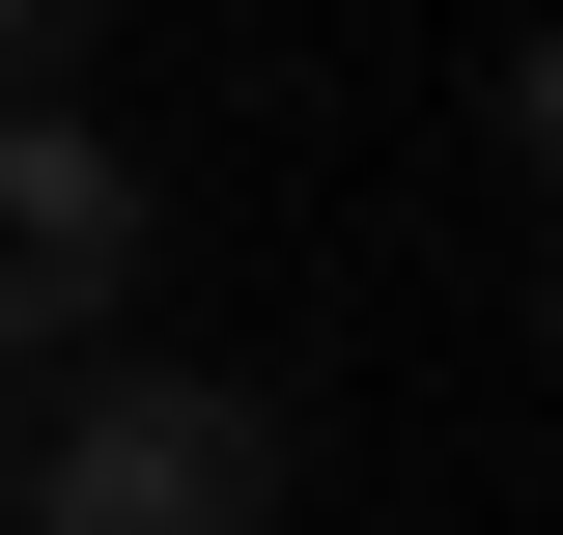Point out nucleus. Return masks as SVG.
I'll list each match as a JSON object with an SVG mask.
<instances>
[{"instance_id":"1","label":"nucleus","mask_w":563,"mask_h":535,"mask_svg":"<svg viewBox=\"0 0 563 535\" xmlns=\"http://www.w3.org/2000/svg\"><path fill=\"white\" fill-rule=\"evenodd\" d=\"M0 535H282V395L254 367H113V395L29 423Z\"/></svg>"},{"instance_id":"2","label":"nucleus","mask_w":563,"mask_h":535,"mask_svg":"<svg viewBox=\"0 0 563 535\" xmlns=\"http://www.w3.org/2000/svg\"><path fill=\"white\" fill-rule=\"evenodd\" d=\"M141 254H169L141 141H113V113H0V310H29V367H57V395H113V310H141Z\"/></svg>"},{"instance_id":"3","label":"nucleus","mask_w":563,"mask_h":535,"mask_svg":"<svg viewBox=\"0 0 563 535\" xmlns=\"http://www.w3.org/2000/svg\"><path fill=\"white\" fill-rule=\"evenodd\" d=\"M479 113H507V170L563 198V29H507V85H479Z\"/></svg>"},{"instance_id":"4","label":"nucleus","mask_w":563,"mask_h":535,"mask_svg":"<svg viewBox=\"0 0 563 535\" xmlns=\"http://www.w3.org/2000/svg\"><path fill=\"white\" fill-rule=\"evenodd\" d=\"M536 338H563V254H536Z\"/></svg>"}]
</instances>
